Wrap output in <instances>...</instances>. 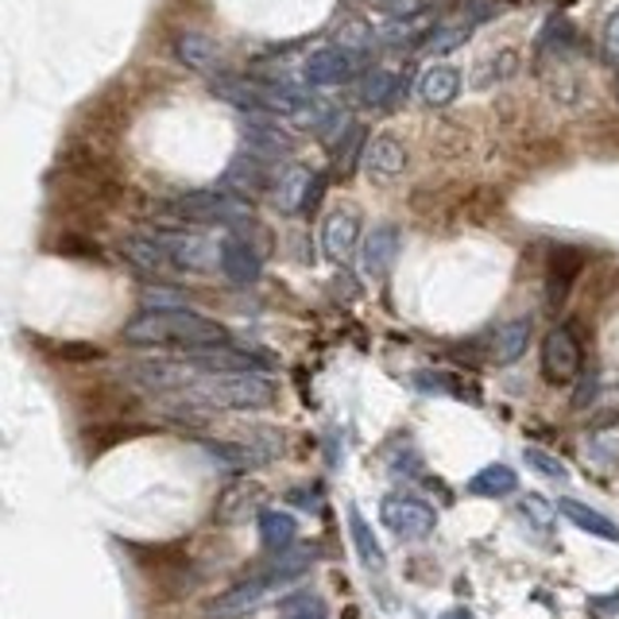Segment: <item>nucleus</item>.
Masks as SVG:
<instances>
[{
  "label": "nucleus",
  "mask_w": 619,
  "mask_h": 619,
  "mask_svg": "<svg viewBox=\"0 0 619 619\" xmlns=\"http://www.w3.org/2000/svg\"><path fill=\"white\" fill-rule=\"evenodd\" d=\"M124 341L144 348H179V353H190V348L202 345H225L229 333H225L221 322L198 314L190 306H170V310L147 306L144 314H136L124 325Z\"/></svg>",
  "instance_id": "nucleus-1"
},
{
  "label": "nucleus",
  "mask_w": 619,
  "mask_h": 619,
  "mask_svg": "<svg viewBox=\"0 0 619 619\" xmlns=\"http://www.w3.org/2000/svg\"><path fill=\"white\" fill-rule=\"evenodd\" d=\"M175 395L202 410H263L275 403V383L260 372H194Z\"/></svg>",
  "instance_id": "nucleus-2"
},
{
  "label": "nucleus",
  "mask_w": 619,
  "mask_h": 619,
  "mask_svg": "<svg viewBox=\"0 0 619 619\" xmlns=\"http://www.w3.org/2000/svg\"><path fill=\"white\" fill-rule=\"evenodd\" d=\"M287 585L290 581L279 569V561L267 558V566L255 569L252 578L237 581V585L225 588V593L210 596V600L202 604V619H248L263 604V596L275 593V588H287Z\"/></svg>",
  "instance_id": "nucleus-3"
},
{
  "label": "nucleus",
  "mask_w": 619,
  "mask_h": 619,
  "mask_svg": "<svg viewBox=\"0 0 619 619\" xmlns=\"http://www.w3.org/2000/svg\"><path fill=\"white\" fill-rule=\"evenodd\" d=\"M170 210L179 213L182 221H194V225H221V229H229V233H240L248 225V217H252L248 198H229V194H217V190H194V194L179 198Z\"/></svg>",
  "instance_id": "nucleus-4"
},
{
  "label": "nucleus",
  "mask_w": 619,
  "mask_h": 619,
  "mask_svg": "<svg viewBox=\"0 0 619 619\" xmlns=\"http://www.w3.org/2000/svg\"><path fill=\"white\" fill-rule=\"evenodd\" d=\"M380 523L388 526L400 543H422L438 531V511L415 496H383L380 500Z\"/></svg>",
  "instance_id": "nucleus-5"
},
{
  "label": "nucleus",
  "mask_w": 619,
  "mask_h": 619,
  "mask_svg": "<svg viewBox=\"0 0 619 619\" xmlns=\"http://www.w3.org/2000/svg\"><path fill=\"white\" fill-rule=\"evenodd\" d=\"M585 368V353H581L578 333L569 325H558V330L546 333L543 341V376L550 383H573Z\"/></svg>",
  "instance_id": "nucleus-6"
},
{
  "label": "nucleus",
  "mask_w": 619,
  "mask_h": 619,
  "mask_svg": "<svg viewBox=\"0 0 619 619\" xmlns=\"http://www.w3.org/2000/svg\"><path fill=\"white\" fill-rule=\"evenodd\" d=\"M357 74H360V59L348 47H318L302 62L306 85H345Z\"/></svg>",
  "instance_id": "nucleus-7"
},
{
  "label": "nucleus",
  "mask_w": 619,
  "mask_h": 619,
  "mask_svg": "<svg viewBox=\"0 0 619 619\" xmlns=\"http://www.w3.org/2000/svg\"><path fill=\"white\" fill-rule=\"evenodd\" d=\"M360 245V213L353 205H341L322 225V252L330 263H348Z\"/></svg>",
  "instance_id": "nucleus-8"
},
{
  "label": "nucleus",
  "mask_w": 619,
  "mask_h": 619,
  "mask_svg": "<svg viewBox=\"0 0 619 619\" xmlns=\"http://www.w3.org/2000/svg\"><path fill=\"white\" fill-rule=\"evenodd\" d=\"M217 263H221V275L229 283H237V287H248V283H255L260 279V252L255 248H248V240L245 237H225L221 240V248H217Z\"/></svg>",
  "instance_id": "nucleus-9"
},
{
  "label": "nucleus",
  "mask_w": 619,
  "mask_h": 619,
  "mask_svg": "<svg viewBox=\"0 0 619 619\" xmlns=\"http://www.w3.org/2000/svg\"><path fill=\"white\" fill-rule=\"evenodd\" d=\"M407 167V147L395 136H376L372 144L365 147V170L368 179L376 182H395Z\"/></svg>",
  "instance_id": "nucleus-10"
},
{
  "label": "nucleus",
  "mask_w": 619,
  "mask_h": 619,
  "mask_svg": "<svg viewBox=\"0 0 619 619\" xmlns=\"http://www.w3.org/2000/svg\"><path fill=\"white\" fill-rule=\"evenodd\" d=\"M167 255L175 260V267H190V272H205L213 260V248L205 237H194V233H152Z\"/></svg>",
  "instance_id": "nucleus-11"
},
{
  "label": "nucleus",
  "mask_w": 619,
  "mask_h": 619,
  "mask_svg": "<svg viewBox=\"0 0 619 619\" xmlns=\"http://www.w3.org/2000/svg\"><path fill=\"white\" fill-rule=\"evenodd\" d=\"M225 187L237 190V198H255L263 194V190L272 187V175H267V159L255 152L240 155V159L229 163V170H225Z\"/></svg>",
  "instance_id": "nucleus-12"
},
{
  "label": "nucleus",
  "mask_w": 619,
  "mask_h": 619,
  "mask_svg": "<svg viewBox=\"0 0 619 619\" xmlns=\"http://www.w3.org/2000/svg\"><path fill=\"white\" fill-rule=\"evenodd\" d=\"M395 255H400V229H395V225H380V229L368 233L365 255H360L368 279H383V275L391 272Z\"/></svg>",
  "instance_id": "nucleus-13"
},
{
  "label": "nucleus",
  "mask_w": 619,
  "mask_h": 619,
  "mask_svg": "<svg viewBox=\"0 0 619 619\" xmlns=\"http://www.w3.org/2000/svg\"><path fill=\"white\" fill-rule=\"evenodd\" d=\"M558 515L569 519V526H578V531H585V535L604 538V543H619V526L611 523V519L604 515V511L588 508V503L561 496V500H558Z\"/></svg>",
  "instance_id": "nucleus-14"
},
{
  "label": "nucleus",
  "mask_w": 619,
  "mask_h": 619,
  "mask_svg": "<svg viewBox=\"0 0 619 619\" xmlns=\"http://www.w3.org/2000/svg\"><path fill=\"white\" fill-rule=\"evenodd\" d=\"M457 94H461V70L457 67L433 62V67H426L422 78H418V97H422L426 105H433V109L457 102Z\"/></svg>",
  "instance_id": "nucleus-15"
},
{
  "label": "nucleus",
  "mask_w": 619,
  "mask_h": 619,
  "mask_svg": "<svg viewBox=\"0 0 619 619\" xmlns=\"http://www.w3.org/2000/svg\"><path fill=\"white\" fill-rule=\"evenodd\" d=\"M210 94L221 97V102L237 105V109H248V112H267L263 105V82H248V78H213L210 82Z\"/></svg>",
  "instance_id": "nucleus-16"
},
{
  "label": "nucleus",
  "mask_w": 619,
  "mask_h": 619,
  "mask_svg": "<svg viewBox=\"0 0 619 619\" xmlns=\"http://www.w3.org/2000/svg\"><path fill=\"white\" fill-rule=\"evenodd\" d=\"M175 55H179L190 70H202V74H210V70L221 67V47L202 32H179L175 35Z\"/></svg>",
  "instance_id": "nucleus-17"
},
{
  "label": "nucleus",
  "mask_w": 619,
  "mask_h": 619,
  "mask_svg": "<svg viewBox=\"0 0 619 619\" xmlns=\"http://www.w3.org/2000/svg\"><path fill=\"white\" fill-rule=\"evenodd\" d=\"M468 496H480V500H503V496H515L519 492V476L511 465H484L473 480L465 484Z\"/></svg>",
  "instance_id": "nucleus-18"
},
{
  "label": "nucleus",
  "mask_w": 619,
  "mask_h": 619,
  "mask_svg": "<svg viewBox=\"0 0 619 619\" xmlns=\"http://www.w3.org/2000/svg\"><path fill=\"white\" fill-rule=\"evenodd\" d=\"M255 523H260V543H263V550L283 553V550H290V546H295V538H298L295 515L267 508V511H260V515H255Z\"/></svg>",
  "instance_id": "nucleus-19"
},
{
  "label": "nucleus",
  "mask_w": 619,
  "mask_h": 619,
  "mask_svg": "<svg viewBox=\"0 0 619 619\" xmlns=\"http://www.w3.org/2000/svg\"><path fill=\"white\" fill-rule=\"evenodd\" d=\"M348 535H353V546H357L360 566H365V569H376V573H380V569L388 566L380 538H376V531L368 526V519L360 515V508H353V503H348Z\"/></svg>",
  "instance_id": "nucleus-20"
},
{
  "label": "nucleus",
  "mask_w": 619,
  "mask_h": 619,
  "mask_svg": "<svg viewBox=\"0 0 619 619\" xmlns=\"http://www.w3.org/2000/svg\"><path fill=\"white\" fill-rule=\"evenodd\" d=\"M531 318H515V322L500 325L496 330V341H492V360L496 365H515L519 357L526 353V345H531Z\"/></svg>",
  "instance_id": "nucleus-21"
},
{
  "label": "nucleus",
  "mask_w": 619,
  "mask_h": 619,
  "mask_svg": "<svg viewBox=\"0 0 619 619\" xmlns=\"http://www.w3.org/2000/svg\"><path fill=\"white\" fill-rule=\"evenodd\" d=\"M314 170L306 167H290L287 175H279V182H275V202H279L283 213H295V210H306V198H310V190H314Z\"/></svg>",
  "instance_id": "nucleus-22"
},
{
  "label": "nucleus",
  "mask_w": 619,
  "mask_h": 619,
  "mask_svg": "<svg viewBox=\"0 0 619 619\" xmlns=\"http://www.w3.org/2000/svg\"><path fill=\"white\" fill-rule=\"evenodd\" d=\"M275 616L279 619H330V604L314 588H295V593L279 596L275 604Z\"/></svg>",
  "instance_id": "nucleus-23"
},
{
  "label": "nucleus",
  "mask_w": 619,
  "mask_h": 619,
  "mask_svg": "<svg viewBox=\"0 0 619 619\" xmlns=\"http://www.w3.org/2000/svg\"><path fill=\"white\" fill-rule=\"evenodd\" d=\"M120 252L136 263L140 272H167V267H175V260L167 255V248H163L155 237H128L124 245H120Z\"/></svg>",
  "instance_id": "nucleus-24"
},
{
  "label": "nucleus",
  "mask_w": 619,
  "mask_h": 619,
  "mask_svg": "<svg viewBox=\"0 0 619 619\" xmlns=\"http://www.w3.org/2000/svg\"><path fill=\"white\" fill-rule=\"evenodd\" d=\"M248 152L263 155V159H279V155L290 152L287 136H283L275 124H263V120H255V124H248Z\"/></svg>",
  "instance_id": "nucleus-25"
},
{
  "label": "nucleus",
  "mask_w": 619,
  "mask_h": 619,
  "mask_svg": "<svg viewBox=\"0 0 619 619\" xmlns=\"http://www.w3.org/2000/svg\"><path fill=\"white\" fill-rule=\"evenodd\" d=\"M468 35H473L468 24H441V27H433L418 47H422L426 55H450V51H457V47H465Z\"/></svg>",
  "instance_id": "nucleus-26"
},
{
  "label": "nucleus",
  "mask_w": 619,
  "mask_h": 619,
  "mask_svg": "<svg viewBox=\"0 0 619 619\" xmlns=\"http://www.w3.org/2000/svg\"><path fill=\"white\" fill-rule=\"evenodd\" d=\"M395 94H400V78L391 74V70H372V74L365 78V85H360L365 105H388Z\"/></svg>",
  "instance_id": "nucleus-27"
},
{
  "label": "nucleus",
  "mask_w": 619,
  "mask_h": 619,
  "mask_svg": "<svg viewBox=\"0 0 619 619\" xmlns=\"http://www.w3.org/2000/svg\"><path fill=\"white\" fill-rule=\"evenodd\" d=\"M523 461H526V465H531V468H535L538 476H546V480H558V484H566V480H569L566 461L553 457V453H546V450H538V445L523 450Z\"/></svg>",
  "instance_id": "nucleus-28"
},
{
  "label": "nucleus",
  "mask_w": 619,
  "mask_h": 619,
  "mask_svg": "<svg viewBox=\"0 0 619 619\" xmlns=\"http://www.w3.org/2000/svg\"><path fill=\"white\" fill-rule=\"evenodd\" d=\"M255 503H260L255 488H233V492H225V500H221V519H240L245 511H255Z\"/></svg>",
  "instance_id": "nucleus-29"
},
{
  "label": "nucleus",
  "mask_w": 619,
  "mask_h": 619,
  "mask_svg": "<svg viewBox=\"0 0 619 619\" xmlns=\"http://www.w3.org/2000/svg\"><path fill=\"white\" fill-rule=\"evenodd\" d=\"M519 515L531 519V523H535L538 531H546V526H550V515H553V511L546 508V503L538 500V496H526V500L519 503Z\"/></svg>",
  "instance_id": "nucleus-30"
},
{
  "label": "nucleus",
  "mask_w": 619,
  "mask_h": 619,
  "mask_svg": "<svg viewBox=\"0 0 619 619\" xmlns=\"http://www.w3.org/2000/svg\"><path fill=\"white\" fill-rule=\"evenodd\" d=\"M596 400H600V376H596V372H588L585 380H581L578 395H573V410H585V407H593Z\"/></svg>",
  "instance_id": "nucleus-31"
},
{
  "label": "nucleus",
  "mask_w": 619,
  "mask_h": 619,
  "mask_svg": "<svg viewBox=\"0 0 619 619\" xmlns=\"http://www.w3.org/2000/svg\"><path fill=\"white\" fill-rule=\"evenodd\" d=\"M604 55H608V62L619 67V9L611 12L608 24H604Z\"/></svg>",
  "instance_id": "nucleus-32"
},
{
  "label": "nucleus",
  "mask_w": 619,
  "mask_h": 619,
  "mask_svg": "<svg viewBox=\"0 0 619 619\" xmlns=\"http://www.w3.org/2000/svg\"><path fill=\"white\" fill-rule=\"evenodd\" d=\"M365 4L388 12V16H410V12L418 9V0H365Z\"/></svg>",
  "instance_id": "nucleus-33"
},
{
  "label": "nucleus",
  "mask_w": 619,
  "mask_h": 619,
  "mask_svg": "<svg viewBox=\"0 0 619 619\" xmlns=\"http://www.w3.org/2000/svg\"><path fill=\"white\" fill-rule=\"evenodd\" d=\"M182 290H170V287H163V290H152V295H147V302L152 306H159V310H170V306H182Z\"/></svg>",
  "instance_id": "nucleus-34"
},
{
  "label": "nucleus",
  "mask_w": 619,
  "mask_h": 619,
  "mask_svg": "<svg viewBox=\"0 0 619 619\" xmlns=\"http://www.w3.org/2000/svg\"><path fill=\"white\" fill-rule=\"evenodd\" d=\"M441 619H476V616H473V611H468V608H450Z\"/></svg>",
  "instance_id": "nucleus-35"
},
{
  "label": "nucleus",
  "mask_w": 619,
  "mask_h": 619,
  "mask_svg": "<svg viewBox=\"0 0 619 619\" xmlns=\"http://www.w3.org/2000/svg\"><path fill=\"white\" fill-rule=\"evenodd\" d=\"M611 604H619V593H616V596H611Z\"/></svg>",
  "instance_id": "nucleus-36"
}]
</instances>
